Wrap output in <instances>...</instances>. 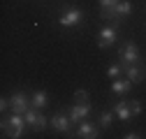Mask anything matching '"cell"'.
I'll list each match as a JSON object with an SVG mask.
<instances>
[{
	"label": "cell",
	"instance_id": "cell-11",
	"mask_svg": "<svg viewBox=\"0 0 146 139\" xmlns=\"http://www.w3.org/2000/svg\"><path fill=\"white\" fill-rule=\"evenodd\" d=\"M130 88H132V81L127 79V77H125V79L118 77V79L111 81V93H116V95H127V93H130Z\"/></svg>",
	"mask_w": 146,
	"mask_h": 139
},
{
	"label": "cell",
	"instance_id": "cell-20",
	"mask_svg": "<svg viewBox=\"0 0 146 139\" xmlns=\"http://www.w3.org/2000/svg\"><path fill=\"white\" fill-rule=\"evenodd\" d=\"M86 97H88V91H84V88H79V91L74 93V100H77V102H86Z\"/></svg>",
	"mask_w": 146,
	"mask_h": 139
},
{
	"label": "cell",
	"instance_id": "cell-16",
	"mask_svg": "<svg viewBox=\"0 0 146 139\" xmlns=\"http://www.w3.org/2000/svg\"><path fill=\"white\" fill-rule=\"evenodd\" d=\"M114 111H109V109H104L102 114H100V125L102 128H111V123H114Z\"/></svg>",
	"mask_w": 146,
	"mask_h": 139
},
{
	"label": "cell",
	"instance_id": "cell-18",
	"mask_svg": "<svg viewBox=\"0 0 146 139\" xmlns=\"http://www.w3.org/2000/svg\"><path fill=\"white\" fill-rule=\"evenodd\" d=\"M123 72H125V70H123L121 65H109V67H107V77H109V79H118Z\"/></svg>",
	"mask_w": 146,
	"mask_h": 139
},
{
	"label": "cell",
	"instance_id": "cell-15",
	"mask_svg": "<svg viewBox=\"0 0 146 139\" xmlns=\"http://www.w3.org/2000/svg\"><path fill=\"white\" fill-rule=\"evenodd\" d=\"M37 116H40V109H37V107H30V109L23 114L26 125H30V128H33V125H35V120H37Z\"/></svg>",
	"mask_w": 146,
	"mask_h": 139
},
{
	"label": "cell",
	"instance_id": "cell-8",
	"mask_svg": "<svg viewBox=\"0 0 146 139\" xmlns=\"http://www.w3.org/2000/svg\"><path fill=\"white\" fill-rule=\"evenodd\" d=\"M88 114H90V104H88V102H79V104H74V107L70 109L72 123H81V120H86Z\"/></svg>",
	"mask_w": 146,
	"mask_h": 139
},
{
	"label": "cell",
	"instance_id": "cell-21",
	"mask_svg": "<svg viewBox=\"0 0 146 139\" xmlns=\"http://www.w3.org/2000/svg\"><path fill=\"white\" fill-rule=\"evenodd\" d=\"M7 107H9V100H5V97H3V100H0V111L5 114V111H7Z\"/></svg>",
	"mask_w": 146,
	"mask_h": 139
},
{
	"label": "cell",
	"instance_id": "cell-14",
	"mask_svg": "<svg viewBox=\"0 0 146 139\" xmlns=\"http://www.w3.org/2000/svg\"><path fill=\"white\" fill-rule=\"evenodd\" d=\"M46 102H49L46 91H35V93L30 95V104H33V107H37V109H44Z\"/></svg>",
	"mask_w": 146,
	"mask_h": 139
},
{
	"label": "cell",
	"instance_id": "cell-2",
	"mask_svg": "<svg viewBox=\"0 0 146 139\" xmlns=\"http://www.w3.org/2000/svg\"><path fill=\"white\" fill-rule=\"evenodd\" d=\"M81 19H84V12H81L79 7H63L58 23H60L63 28H77V26L81 23Z\"/></svg>",
	"mask_w": 146,
	"mask_h": 139
},
{
	"label": "cell",
	"instance_id": "cell-7",
	"mask_svg": "<svg viewBox=\"0 0 146 139\" xmlns=\"http://www.w3.org/2000/svg\"><path fill=\"white\" fill-rule=\"evenodd\" d=\"M51 128L53 130H58V132H70V128H72V118L67 116V114H56V116H51Z\"/></svg>",
	"mask_w": 146,
	"mask_h": 139
},
{
	"label": "cell",
	"instance_id": "cell-13",
	"mask_svg": "<svg viewBox=\"0 0 146 139\" xmlns=\"http://www.w3.org/2000/svg\"><path fill=\"white\" fill-rule=\"evenodd\" d=\"M114 14H116L118 21L123 19V16H130L132 14V3H130V0H121V3L114 7Z\"/></svg>",
	"mask_w": 146,
	"mask_h": 139
},
{
	"label": "cell",
	"instance_id": "cell-5",
	"mask_svg": "<svg viewBox=\"0 0 146 139\" xmlns=\"http://www.w3.org/2000/svg\"><path fill=\"white\" fill-rule=\"evenodd\" d=\"M116 42V28L114 26H102L100 32H98V46L100 49H107Z\"/></svg>",
	"mask_w": 146,
	"mask_h": 139
},
{
	"label": "cell",
	"instance_id": "cell-19",
	"mask_svg": "<svg viewBox=\"0 0 146 139\" xmlns=\"http://www.w3.org/2000/svg\"><path fill=\"white\" fill-rule=\"evenodd\" d=\"M130 109H132V116H139L141 114V104L137 100H130Z\"/></svg>",
	"mask_w": 146,
	"mask_h": 139
},
{
	"label": "cell",
	"instance_id": "cell-9",
	"mask_svg": "<svg viewBox=\"0 0 146 139\" xmlns=\"http://www.w3.org/2000/svg\"><path fill=\"white\" fill-rule=\"evenodd\" d=\"M123 70H125V77L130 79L132 83H139V81H144V77H146V67H139L137 63H135V65H123Z\"/></svg>",
	"mask_w": 146,
	"mask_h": 139
},
{
	"label": "cell",
	"instance_id": "cell-4",
	"mask_svg": "<svg viewBox=\"0 0 146 139\" xmlns=\"http://www.w3.org/2000/svg\"><path fill=\"white\" fill-rule=\"evenodd\" d=\"M121 60H123V65H135V63L141 60L139 49H137L135 42H125V46L121 49Z\"/></svg>",
	"mask_w": 146,
	"mask_h": 139
},
{
	"label": "cell",
	"instance_id": "cell-3",
	"mask_svg": "<svg viewBox=\"0 0 146 139\" xmlns=\"http://www.w3.org/2000/svg\"><path fill=\"white\" fill-rule=\"evenodd\" d=\"M9 107H12V114H21V116H23L33 104H30V97L19 91V93H14V95L9 97Z\"/></svg>",
	"mask_w": 146,
	"mask_h": 139
},
{
	"label": "cell",
	"instance_id": "cell-10",
	"mask_svg": "<svg viewBox=\"0 0 146 139\" xmlns=\"http://www.w3.org/2000/svg\"><path fill=\"white\" fill-rule=\"evenodd\" d=\"M77 137H81V139H98L100 132H98V128H95L93 123L81 120V125H79V130H77Z\"/></svg>",
	"mask_w": 146,
	"mask_h": 139
},
{
	"label": "cell",
	"instance_id": "cell-17",
	"mask_svg": "<svg viewBox=\"0 0 146 139\" xmlns=\"http://www.w3.org/2000/svg\"><path fill=\"white\" fill-rule=\"evenodd\" d=\"M46 125H49V118H46V116H44V114L40 111V116H37V120H35V125H33V130H35V132H42V130H44Z\"/></svg>",
	"mask_w": 146,
	"mask_h": 139
},
{
	"label": "cell",
	"instance_id": "cell-22",
	"mask_svg": "<svg viewBox=\"0 0 146 139\" xmlns=\"http://www.w3.org/2000/svg\"><path fill=\"white\" fill-rule=\"evenodd\" d=\"M137 137H139L137 132H127V134H125V139H137Z\"/></svg>",
	"mask_w": 146,
	"mask_h": 139
},
{
	"label": "cell",
	"instance_id": "cell-6",
	"mask_svg": "<svg viewBox=\"0 0 146 139\" xmlns=\"http://www.w3.org/2000/svg\"><path fill=\"white\" fill-rule=\"evenodd\" d=\"M121 3V0H100V16L104 21H111V23H118L116 14H114V7Z\"/></svg>",
	"mask_w": 146,
	"mask_h": 139
},
{
	"label": "cell",
	"instance_id": "cell-12",
	"mask_svg": "<svg viewBox=\"0 0 146 139\" xmlns=\"http://www.w3.org/2000/svg\"><path fill=\"white\" fill-rule=\"evenodd\" d=\"M114 114L123 120V123H127V120L132 118V109H130V102H118L114 107Z\"/></svg>",
	"mask_w": 146,
	"mask_h": 139
},
{
	"label": "cell",
	"instance_id": "cell-1",
	"mask_svg": "<svg viewBox=\"0 0 146 139\" xmlns=\"http://www.w3.org/2000/svg\"><path fill=\"white\" fill-rule=\"evenodd\" d=\"M23 125H26V120H23V116L21 114H12V116H7L5 120H3V132L7 134V137H14V139H19L21 134H23Z\"/></svg>",
	"mask_w": 146,
	"mask_h": 139
}]
</instances>
